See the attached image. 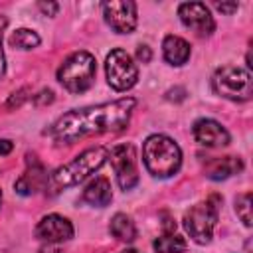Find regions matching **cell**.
<instances>
[{
  "label": "cell",
  "mask_w": 253,
  "mask_h": 253,
  "mask_svg": "<svg viewBox=\"0 0 253 253\" xmlns=\"http://www.w3.org/2000/svg\"><path fill=\"white\" fill-rule=\"evenodd\" d=\"M40 253H61L57 247H51V243H47V247H42Z\"/></svg>",
  "instance_id": "obj_28"
},
{
  "label": "cell",
  "mask_w": 253,
  "mask_h": 253,
  "mask_svg": "<svg viewBox=\"0 0 253 253\" xmlns=\"http://www.w3.org/2000/svg\"><path fill=\"white\" fill-rule=\"evenodd\" d=\"M109 158H111V164L115 168L119 186L123 190L134 188L136 182H138V168H136V152H134V146L128 144V142L117 144L109 152Z\"/></svg>",
  "instance_id": "obj_8"
},
{
  "label": "cell",
  "mask_w": 253,
  "mask_h": 253,
  "mask_svg": "<svg viewBox=\"0 0 253 253\" xmlns=\"http://www.w3.org/2000/svg\"><path fill=\"white\" fill-rule=\"evenodd\" d=\"M51 101H53V91H51V89H42L38 95H34V105H36V107L49 105Z\"/></svg>",
  "instance_id": "obj_22"
},
{
  "label": "cell",
  "mask_w": 253,
  "mask_h": 253,
  "mask_svg": "<svg viewBox=\"0 0 253 253\" xmlns=\"http://www.w3.org/2000/svg\"><path fill=\"white\" fill-rule=\"evenodd\" d=\"M38 8H40L45 16H55L57 10H59V4H57V2H38Z\"/></svg>",
  "instance_id": "obj_23"
},
{
  "label": "cell",
  "mask_w": 253,
  "mask_h": 253,
  "mask_svg": "<svg viewBox=\"0 0 253 253\" xmlns=\"http://www.w3.org/2000/svg\"><path fill=\"white\" fill-rule=\"evenodd\" d=\"M105 71H107V81L115 91H126L138 79V69H136L132 57L121 47L113 49L107 55Z\"/></svg>",
  "instance_id": "obj_7"
},
{
  "label": "cell",
  "mask_w": 253,
  "mask_h": 253,
  "mask_svg": "<svg viewBox=\"0 0 253 253\" xmlns=\"http://www.w3.org/2000/svg\"><path fill=\"white\" fill-rule=\"evenodd\" d=\"M136 101L132 97L117 99L111 103L73 109L61 115L49 128V134L57 142H73L77 138L101 132H117L123 130L132 115Z\"/></svg>",
  "instance_id": "obj_1"
},
{
  "label": "cell",
  "mask_w": 253,
  "mask_h": 253,
  "mask_svg": "<svg viewBox=\"0 0 253 253\" xmlns=\"http://www.w3.org/2000/svg\"><path fill=\"white\" fill-rule=\"evenodd\" d=\"M47 182H49V178H47L45 168H43L38 160H32V158L28 156V170L16 180L14 188H16V192H18L20 196H32V194H36L38 190L47 188Z\"/></svg>",
  "instance_id": "obj_13"
},
{
  "label": "cell",
  "mask_w": 253,
  "mask_h": 253,
  "mask_svg": "<svg viewBox=\"0 0 253 253\" xmlns=\"http://www.w3.org/2000/svg\"><path fill=\"white\" fill-rule=\"evenodd\" d=\"M215 8H217L219 12L231 14V12H235V10L239 8V4H235V2H231V4H225V2H221V4H215Z\"/></svg>",
  "instance_id": "obj_26"
},
{
  "label": "cell",
  "mask_w": 253,
  "mask_h": 253,
  "mask_svg": "<svg viewBox=\"0 0 253 253\" xmlns=\"http://www.w3.org/2000/svg\"><path fill=\"white\" fill-rule=\"evenodd\" d=\"M235 211H237L239 219L249 227L251 225V192H245V194L237 196V200H235Z\"/></svg>",
  "instance_id": "obj_20"
},
{
  "label": "cell",
  "mask_w": 253,
  "mask_h": 253,
  "mask_svg": "<svg viewBox=\"0 0 253 253\" xmlns=\"http://www.w3.org/2000/svg\"><path fill=\"white\" fill-rule=\"evenodd\" d=\"M113 237H117L119 241H134L136 237V227L132 223V219L126 215V213H115L113 219H111V225H109Z\"/></svg>",
  "instance_id": "obj_17"
},
{
  "label": "cell",
  "mask_w": 253,
  "mask_h": 253,
  "mask_svg": "<svg viewBox=\"0 0 253 253\" xmlns=\"http://www.w3.org/2000/svg\"><path fill=\"white\" fill-rule=\"evenodd\" d=\"M28 93H30V89H28V87H22V89L14 91V93L10 95V99H8V103H6V105H8L10 109H14V107H20V105H22V103H24V101L30 97Z\"/></svg>",
  "instance_id": "obj_21"
},
{
  "label": "cell",
  "mask_w": 253,
  "mask_h": 253,
  "mask_svg": "<svg viewBox=\"0 0 253 253\" xmlns=\"http://www.w3.org/2000/svg\"><path fill=\"white\" fill-rule=\"evenodd\" d=\"M243 170V162L237 156H213L204 164V174L210 180H225Z\"/></svg>",
  "instance_id": "obj_14"
},
{
  "label": "cell",
  "mask_w": 253,
  "mask_h": 253,
  "mask_svg": "<svg viewBox=\"0 0 253 253\" xmlns=\"http://www.w3.org/2000/svg\"><path fill=\"white\" fill-rule=\"evenodd\" d=\"M83 200L89 206L95 208H105L111 204L113 200V190H111V182L105 176H97L95 180H91L87 184V188L83 190Z\"/></svg>",
  "instance_id": "obj_15"
},
{
  "label": "cell",
  "mask_w": 253,
  "mask_h": 253,
  "mask_svg": "<svg viewBox=\"0 0 253 253\" xmlns=\"http://www.w3.org/2000/svg\"><path fill=\"white\" fill-rule=\"evenodd\" d=\"M95 71V57L89 51H75L57 69V79L69 93H83L93 85Z\"/></svg>",
  "instance_id": "obj_4"
},
{
  "label": "cell",
  "mask_w": 253,
  "mask_h": 253,
  "mask_svg": "<svg viewBox=\"0 0 253 253\" xmlns=\"http://www.w3.org/2000/svg\"><path fill=\"white\" fill-rule=\"evenodd\" d=\"M142 160L146 170L156 178H170L180 170V146L166 134H150L142 144Z\"/></svg>",
  "instance_id": "obj_3"
},
{
  "label": "cell",
  "mask_w": 253,
  "mask_h": 253,
  "mask_svg": "<svg viewBox=\"0 0 253 253\" xmlns=\"http://www.w3.org/2000/svg\"><path fill=\"white\" fill-rule=\"evenodd\" d=\"M217 210H219L217 196H211L210 200L200 202L186 211L184 227L196 243H200V245L210 243V239L213 235V227L217 223Z\"/></svg>",
  "instance_id": "obj_6"
},
{
  "label": "cell",
  "mask_w": 253,
  "mask_h": 253,
  "mask_svg": "<svg viewBox=\"0 0 253 253\" xmlns=\"http://www.w3.org/2000/svg\"><path fill=\"white\" fill-rule=\"evenodd\" d=\"M105 22L117 34H130L136 28V4L130 0H111L101 4Z\"/></svg>",
  "instance_id": "obj_9"
},
{
  "label": "cell",
  "mask_w": 253,
  "mask_h": 253,
  "mask_svg": "<svg viewBox=\"0 0 253 253\" xmlns=\"http://www.w3.org/2000/svg\"><path fill=\"white\" fill-rule=\"evenodd\" d=\"M162 53H164V59L172 65H184L188 59H190V43L178 36H166L164 42H162Z\"/></svg>",
  "instance_id": "obj_16"
},
{
  "label": "cell",
  "mask_w": 253,
  "mask_h": 253,
  "mask_svg": "<svg viewBox=\"0 0 253 253\" xmlns=\"http://www.w3.org/2000/svg\"><path fill=\"white\" fill-rule=\"evenodd\" d=\"M6 26V20L2 18L0 20V79L4 77V71H6V59H4V49H2V30Z\"/></svg>",
  "instance_id": "obj_24"
},
{
  "label": "cell",
  "mask_w": 253,
  "mask_h": 253,
  "mask_svg": "<svg viewBox=\"0 0 253 253\" xmlns=\"http://www.w3.org/2000/svg\"><path fill=\"white\" fill-rule=\"evenodd\" d=\"M192 134L200 144L210 146V148H217V146L229 144V132L213 119L196 121L194 126H192Z\"/></svg>",
  "instance_id": "obj_12"
},
{
  "label": "cell",
  "mask_w": 253,
  "mask_h": 253,
  "mask_svg": "<svg viewBox=\"0 0 253 253\" xmlns=\"http://www.w3.org/2000/svg\"><path fill=\"white\" fill-rule=\"evenodd\" d=\"M36 235L47 243H61V241H67L73 237V225L63 215L49 213V215L42 217L40 223L36 225Z\"/></svg>",
  "instance_id": "obj_11"
},
{
  "label": "cell",
  "mask_w": 253,
  "mask_h": 253,
  "mask_svg": "<svg viewBox=\"0 0 253 253\" xmlns=\"http://www.w3.org/2000/svg\"><path fill=\"white\" fill-rule=\"evenodd\" d=\"M107 158H109V150L105 146H95V148L83 150L79 156H75L71 162L59 166L51 174V178L47 182L49 192L57 194V192H61V190H65L69 186H75V184L83 182L89 174L97 172L105 164Z\"/></svg>",
  "instance_id": "obj_2"
},
{
  "label": "cell",
  "mask_w": 253,
  "mask_h": 253,
  "mask_svg": "<svg viewBox=\"0 0 253 253\" xmlns=\"http://www.w3.org/2000/svg\"><path fill=\"white\" fill-rule=\"evenodd\" d=\"M178 16L182 24L194 30L198 36H210L215 30L213 16L204 2H184L178 6Z\"/></svg>",
  "instance_id": "obj_10"
},
{
  "label": "cell",
  "mask_w": 253,
  "mask_h": 253,
  "mask_svg": "<svg viewBox=\"0 0 253 253\" xmlns=\"http://www.w3.org/2000/svg\"><path fill=\"white\" fill-rule=\"evenodd\" d=\"M136 57H138L142 63H148V61H150V57H152L150 47H146V45H138V49H136Z\"/></svg>",
  "instance_id": "obj_25"
},
{
  "label": "cell",
  "mask_w": 253,
  "mask_h": 253,
  "mask_svg": "<svg viewBox=\"0 0 253 253\" xmlns=\"http://www.w3.org/2000/svg\"><path fill=\"white\" fill-rule=\"evenodd\" d=\"M10 45L20 47V49H32L40 45V36L34 30L28 28H20L10 36Z\"/></svg>",
  "instance_id": "obj_19"
},
{
  "label": "cell",
  "mask_w": 253,
  "mask_h": 253,
  "mask_svg": "<svg viewBox=\"0 0 253 253\" xmlns=\"http://www.w3.org/2000/svg\"><path fill=\"white\" fill-rule=\"evenodd\" d=\"M152 247L156 253H182L188 249V241L182 235H176L172 231V233H164V235L156 237Z\"/></svg>",
  "instance_id": "obj_18"
},
{
  "label": "cell",
  "mask_w": 253,
  "mask_h": 253,
  "mask_svg": "<svg viewBox=\"0 0 253 253\" xmlns=\"http://www.w3.org/2000/svg\"><path fill=\"white\" fill-rule=\"evenodd\" d=\"M211 85L217 95L229 101H249L253 95V79L249 71L233 65H223L213 73Z\"/></svg>",
  "instance_id": "obj_5"
},
{
  "label": "cell",
  "mask_w": 253,
  "mask_h": 253,
  "mask_svg": "<svg viewBox=\"0 0 253 253\" xmlns=\"http://www.w3.org/2000/svg\"><path fill=\"white\" fill-rule=\"evenodd\" d=\"M0 202H2V192H0Z\"/></svg>",
  "instance_id": "obj_30"
},
{
  "label": "cell",
  "mask_w": 253,
  "mask_h": 253,
  "mask_svg": "<svg viewBox=\"0 0 253 253\" xmlns=\"http://www.w3.org/2000/svg\"><path fill=\"white\" fill-rule=\"evenodd\" d=\"M121 253H140V251L138 249H123Z\"/></svg>",
  "instance_id": "obj_29"
},
{
  "label": "cell",
  "mask_w": 253,
  "mask_h": 253,
  "mask_svg": "<svg viewBox=\"0 0 253 253\" xmlns=\"http://www.w3.org/2000/svg\"><path fill=\"white\" fill-rule=\"evenodd\" d=\"M12 148H14V144H12L10 140H6V138H2V140H0V154H2V156L10 154V152H12Z\"/></svg>",
  "instance_id": "obj_27"
}]
</instances>
